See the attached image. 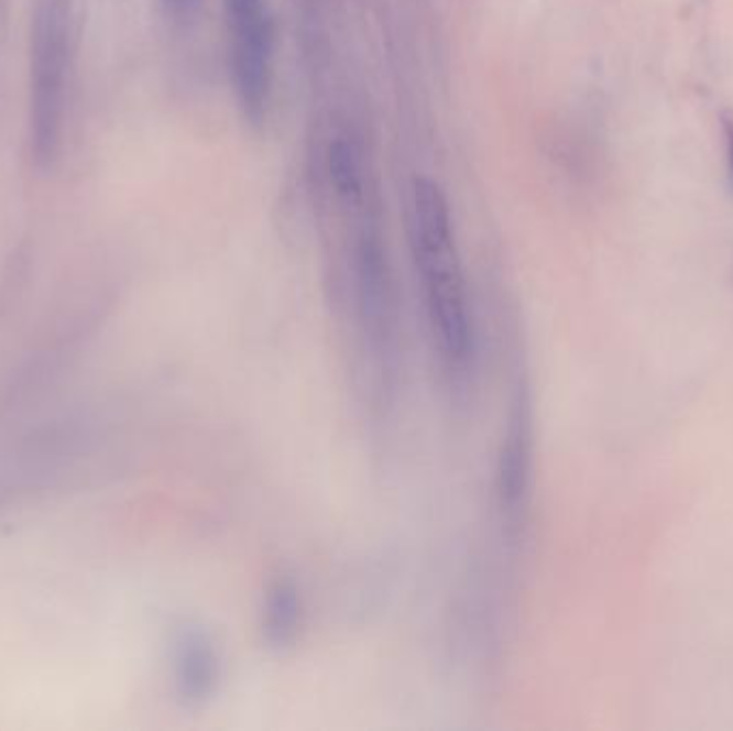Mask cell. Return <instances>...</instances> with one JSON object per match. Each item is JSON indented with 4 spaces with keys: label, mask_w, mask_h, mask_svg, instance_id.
<instances>
[{
    "label": "cell",
    "mask_w": 733,
    "mask_h": 731,
    "mask_svg": "<svg viewBox=\"0 0 733 731\" xmlns=\"http://www.w3.org/2000/svg\"><path fill=\"white\" fill-rule=\"evenodd\" d=\"M412 253L420 277L434 350L452 384H463L474 363V320L450 206L442 187L416 178L412 192Z\"/></svg>",
    "instance_id": "6da1fadb"
},
{
    "label": "cell",
    "mask_w": 733,
    "mask_h": 731,
    "mask_svg": "<svg viewBox=\"0 0 733 731\" xmlns=\"http://www.w3.org/2000/svg\"><path fill=\"white\" fill-rule=\"evenodd\" d=\"M72 67L69 0H40L31 31V149L40 167L63 142Z\"/></svg>",
    "instance_id": "7a4b0ae2"
},
{
    "label": "cell",
    "mask_w": 733,
    "mask_h": 731,
    "mask_svg": "<svg viewBox=\"0 0 733 731\" xmlns=\"http://www.w3.org/2000/svg\"><path fill=\"white\" fill-rule=\"evenodd\" d=\"M232 78L244 117L262 122L271 101L275 22L269 0H223Z\"/></svg>",
    "instance_id": "3957f363"
},
{
    "label": "cell",
    "mask_w": 733,
    "mask_h": 731,
    "mask_svg": "<svg viewBox=\"0 0 733 731\" xmlns=\"http://www.w3.org/2000/svg\"><path fill=\"white\" fill-rule=\"evenodd\" d=\"M532 466V434H529L528 402L519 393L506 418V432L502 436V447L497 457L495 493L497 506L506 524H515L522 515L529 485Z\"/></svg>",
    "instance_id": "277c9868"
},
{
    "label": "cell",
    "mask_w": 733,
    "mask_h": 731,
    "mask_svg": "<svg viewBox=\"0 0 733 731\" xmlns=\"http://www.w3.org/2000/svg\"><path fill=\"white\" fill-rule=\"evenodd\" d=\"M174 667L178 692L189 701H200L215 691L221 663L208 637L189 633L178 644Z\"/></svg>",
    "instance_id": "5b68a950"
},
{
    "label": "cell",
    "mask_w": 733,
    "mask_h": 731,
    "mask_svg": "<svg viewBox=\"0 0 733 731\" xmlns=\"http://www.w3.org/2000/svg\"><path fill=\"white\" fill-rule=\"evenodd\" d=\"M300 618H303V601L296 586L289 581L275 583L264 599V611H262L264 637L273 646L289 644L300 626Z\"/></svg>",
    "instance_id": "8992f818"
},
{
    "label": "cell",
    "mask_w": 733,
    "mask_h": 731,
    "mask_svg": "<svg viewBox=\"0 0 733 731\" xmlns=\"http://www.w3.org/2000/svg\"><path fill=\"white\" fill-rule=\"evenodd\" d=\"M328 178L335 194L348 204L361 203L363 198V174H361V160L357 146L346 140L337 138L328 146L326 155Z\"/></svg>",
    "instance_id": "52a82bcc"
},
{
    "label": "cell",
    "mask_w": 733,
    "mask_h": 731,
    "mask_svg": "<svg viewBox=\"0 0 733 731\" xmlns=\"http://www.w3.org/2000/svg\"><path fill=\"white\" fill-rule=\"evenodd\" d=\"M203 4L204 0H160L163 15L178 24L192 22L200 13Z\"/></svg>",
    "instance_id": "ba28073f"
},
{
    "label": "cell",
    "mask_w": 733,
    "mask_h": 731,
    "mask_svg": "<svg viewBox=\"0 0 733 731\" xmlns=\"http://www.w3.org/2000/svg\"><path fill=\"white\" fill-rule=\"evenodd\" d=\"M721 124H723V135H725V151H727V176H730V187L733 194V110H725L721 114Z\"/></svg>",
    "instance_id": "9c48e42d"
}]
</instances>
